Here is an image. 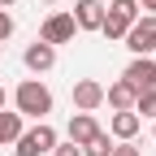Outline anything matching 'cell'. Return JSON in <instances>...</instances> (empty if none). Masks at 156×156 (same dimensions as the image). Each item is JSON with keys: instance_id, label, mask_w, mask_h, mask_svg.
Here are the masks:
<instances>
[{"instance_id": "1", "label": "cell", "mask_w": 156, "mask_h": 156, "mask_svg": "<svg viewBox=\"0 0 156 156\" xmlns=\"http://www.w3.org/2000/svg\"><path fill=\"white\" fill-rule=\"evenodd\" d=\"M17 113L22 117H39L44 122V113H52V91L44 87V83H35V78H26L22 87H17Z\"/></svg>"}, {"instance_id": "2", "label": "cell", "mask_w": 156, "mask_h": 156, "mask_svg": "<svg viewBox=\"0 0 156 156\" xmlns=\"http://www.w3.org/2000/svg\"><path fill=\"white\" fill-rule=\"evenodd\" d=\"M139 17V5L134 0H113V5L104 9V22H100V30L108 35V39H126V30H130V22Z\"/></svg>"}, {"instance_id": "3", "label": "cell", "mask_w": 156, "mask_h": 156, "mask_svg": "<svg viewBox=\"0 0 156 156\" xmlns=\"http://www.w3.org/2000/svg\"><path fill=\"white\" fill-rule=\"evenodd\" d=\"M13 143H17V147H13L17 156H44V152H52V147H56V130H52L48 122H39V126L22 130Z\"/></svg>"}, {"instance_id": "4", "label": "cell", "mask_w": 156, "mask_h": 156, "mask_svg": "<svg viewBox=\"0 0 156 156\" xmlns=\"http://www.w3.org/2000/svg\"><path fill=\"white\" fill-rule=\"evenodd\" d=\"M126 48H130L134 56H152V52H156V13L134 17V22H130V30H126Z\"/></svg>"}, {"instance_id": "5", "label": "cell", "mask_w": 156, "mask_h": 156, "mask_svg": "<svg viewBox=\"0 0 156 156\" xmlns=\"http://www.w3.org/2000/svg\"><path fill=\"white\" fill-rule=\"evenodd\" d=\"M78 35V26H74V13H52L44 26H39V39H44V44H69V39Z\"/></svg>"}, {"instance_id": "6", "label": "cell", "mask_w": 156, "mask_h": 156, "mask_svg": "<svg viewBox=\"0 0 156 156\" xmlns=\"http://www.w3.org/2000/svg\"><path fill=\"white\" fill-rule=\"evenodd\" d=\"M126 83L134 87V95L156 91V61H152V56H134L130 69H126Z\"/></svg>"}, {"instance_id": "7", "label": "cell", "mask_w": 156, "mask_h": 156, "mask_svg": "<svg viewBox=\"0 0 156 156\" xmlns=\"http://www.w3.org/2000/svg\"><path fill=\"white\" fill-rule=\"evenodd\" d=\"M104 104V87L95 83V78H83V83H74V108L78 113H91Z\"/></svg>"}, {"instance_id": "8", "label": "cell", "mask_w": 156, "mask_h": 156, "mask_svg": "<svg viewBox=\"0 0 156 156\" xmlns=\"http://www.w3.org/2000/svg\"><path fill=\"white\" fill-rule=\"evenodd\" d=\"M100 22H104V5L100 0H78L74 5V26L78 30H100Z\"/></svg>"}, {"instance_id": "9", "label": "cell", "mask_w": 156, "mask_h": 156, "mask_svg": "<svg viewBox=\"0 0 156 156\" xmlns=\"http://www.w3.org/2000/svg\"><path fill=\"white\" fill-rule=\"evenodd\" d=\"M22 61H26V69L44 74V69H52V65H56V48H52V44H44V39H35V44L26 48V56H22Z\"/></svg>"}, {"instance_id": "10", "label": "cell", "mask_w": 156, "mask_h": 156, "mask_svg": "<svg viewBox=\"0 0 156 156\" xmlns=\"http://www.w3.org/2000/svg\"><path fill=\"white\" fill-rule=\"evenodd\" d=\"M95 130H100V126H95V117H91V113H74V117H69V143L83 147Z\"/></svg>"}, {"instance_id": "11", "label": "cell", "mask_w": 156, "mask_h": 156, "mask_svg": "<svg viewBox=\"0 0 156 156\" xmlns=\"http://www.w3.org/2000/svg\"><path fill=\"white\" fill-rule=\"evenodd\" d=\"M104 100H108L117 113H126V108H134V100H139V95H134V87L126 83V78H122V83H113V87L104 91Z\"/></svg>"}, {"instance_id": "12", "label": "cell", "mask_w": 156, "mask_h": 156, "mask_svg": "<svg viewBox=\"0 0 156 156\" xmlns=\"http://www.w3.org/2000/svg\"><path fill=\"white\" fill-rule=\"evenodd\" d=\"M139 126H143V117L134 113V108H126V113L113 117V134H117V139H134V134H139Z\"/></svg>"}, {"instance_id": "13", "label": "cell", "mask_w": 156, "mask_h": 156, "mask_svg": "<svg viewBox=\"0 0 156 156\" xmlns=\"http://www.w3.org/2000/svg\"><path fill=\"white\" fill-rule=\"evenodd\" d=\"M17 134H22V113H5V108H0V147L13 143Z\"/></svg>"}, {"instance_id": "14", "label": "cell", "mask_w": 156, "mask_h": 156, "mask_svg": "<svg viewBox=\"0 0 156 156\" xmlns=\"http://www.w3.org/2000/svg\"><path fill=\"white\" fill-rule=\"evenodd\" d=\"M108 152H113V143H108V134H104V130H95L91 139L83 143V156H108Z\"/></svg>"}, {"instance_id": "15", "label": "cell", "mask_w": 156, "mask_h": 156, "mask_svg": "<svg viewBox=\"0 0 156 156\" xmlns=\"http://www.w3.org/2000/svg\"><path fill=\"white\" fill-rule=\"evenodd\" d=\"M134 113L139 117H156V91H143L139 100H134Z\"/></svg>"}, {"instance_id": "16", "label": "cell", "mask_w": 156, "mask_h": 156, "mask_svg": "<svg viewBox=\"0 0 156 156\" xmlns=\"http://www.w3.org/2000/svg\"><path fill=\"white\" fill-rule=\"evenodd\" d=\"M52 156H83V147H78V143H56Z\"/></svg>"}, {"instance_id": "17", "label": "cell", "mask_w": 156, "mask_h": 156, "mask_svg": "<svg viewBox=\"0 0 156 156\" xmlns=\"http://www.w3.org/2000/svg\"><path fill=\"white\" fill-rule=\"evenodd\" d=\"M9 35H13V17H9L5 9H0V44H5V39H9Z\"/></svg>"}, {"instance_id": "18", "label": "cell", "mask_w": 156, "mask_h": 156, "mask_svg": "<svg viewBox=\"0 0 156 156\" xmlns=\"http://www.w3.org/2000/svg\"><path fill=\"white\" fill-rule=\"evenodd\" d=\"M108 156H139V147H130V143H117Z\"/></svg>"}, {"instance_id": "19", "label": "cell", "mask_w": 156, "mask_h": 156, "mask_svg": "<svg viewBox=\"0 0 156 156\" xmlns=\"http://www.w3.org/2000/svg\"><path fill=\"white\" fill-rule=\"evenodd\" d=\"M134 5H143L147 13H156V0H134Z\"/></svg>"}, {"instance_id": "20", "label": "cell", "mask_w": 156, "mask_h": 156, "mask_svg": "<svg viewBox=\"0 0 156 156\" xmlns=\"http://www.w3.org/2000/svg\"><path fill=\"white\" fill-rule=\"evenodd\" d=\"M0 108H5V87H0Z\"/></svg>"}, {"instance_id": "21", "label": "cell", "mask_w": 156, "mask_h": 156, "mask_svg": "<svg viewBox=\"0 0 156 156\" xmlns=\"http://www.w3.org/2000/svg\"><path fill=\"white\" fill-rule=\"evenodd\" d=\"M9 5H13V0H0V9H9Z\"/></svg>"}, {"instance_id": "22", "label": "cell", "mask_w": 156, "mask_h": 156, "mask_svg": "<svg viewBox=\"0 0 156 156\" xmlns=\"http://www.w3.org/2000/svg\"><path fill=\"white\" fill-rule=\"evenodd\" d=\"M48 5H52V0H48Z\"/></svg>"}, {"instance_id": "23", "label": "cell", "mask_w": 156, "mask_h": 156, "mask_svg": "<svg viewBox=\"0 0 156 156\" xmlns=\"http://www.w3.org/2000/svg\"><path fill=\"white\" fill-rule=\"evenodd\" d=\"M152 134H156V130H152Z\"/></svg>"}]
</instances>
